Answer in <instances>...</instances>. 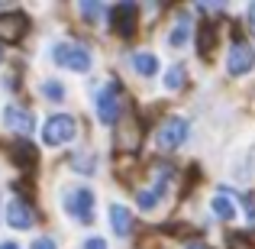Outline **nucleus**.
Here are the masks:
<instances>
[{"label": "nucleus", "mask_w": 255, "mask_h": 249, "mask_svg": "<svg viewBox=\"0 0 255 249\" xmlns=\"http://www.w3.org/2000/svg\"><path fill=\"white\" fill-rule=\"evenodd\" d=\"M187 39H191V16H187V13H181L178 23H174V29H171V36H168V45L181 49V45H184Z\"/></svg>", "instance_id": "nucleus-15"}, {"label": "nucleus", "mask_w": 255, "mask_h": 249, "mask_svg": "<svg viewBox=\"0 0 255 249\" xmlns=\"http://www.w3.org/2000/svg\"><path fill=\"white\" fill-rule=\"evenodd\" d=\"M65 211L75 220H81V224H94V191L84 188V185L71 188V191L65 194Z\"/></svg>", "instance_id": "nucleus-4"}, {"label": "nucleus", "mask_w": 255, "mask_h": 249, "mask_svg": "<svg viewBox=\"0 0 255 249\" xmlns=\"http://www.w3.org/2000/svg\"><path fill=\"white\" fill-rule=\"evenodd\" d=\"M187 120L184 117H168L162 126H158V133H155V143H158V149H165V152H171V149H178L181 143L187 139Z\"/></svg>", "instance_id": "nucleus-6"}, {"label": "nucleus", "mask_w": 255, "mask_h": 249, "mask_svg": "<svg viewBox=\"0 0 255 249\" xmlns=\"http://www.w3.org/2000/svg\"><path fill=\"white\" fill-rule=\"evenodd\" d=\"M246 217L255 224V198H246Z\"/></svg>", "instance_id": "nucleus-24"}, {"label": "nucleus", "mask_w": 255, "mask_h": 249, "mask_svg": "<svg viewBox=\"0 0 255 249\" xmlns=\"http://www.w3.org/2000/svg\"><path fill=\"white\" fill-rule=\"evenodd\" d=\"M110 224H113V233H117V237H129V233H132V214H129V207L113 204L110 207Z\"/></svg>", "instance_id": "nucleus-13"}, {"label": "nucleus", "mask_w": 255, "mask_h": 249, "mask_svg": "<svg viewBox=\"0 0 255 249\" xmlns=\"http://www.w3.org/2000/svg\"><path fill=\"white\" fill-rule=\"evenodd\" d=\"M255 68V49L249 42H243V39H236V42L230 45V55H226V71H230L233 78H243L249 75Z\"/></svg>", "instance_id": "nucleus-5"}, {"label": "nucleus", "mask_w": 255, "mask_h": 249, "mask_svg": "<svg viewBox=\"0 0 255 249\" xmlns=\"http://www.w3.org/2000/svg\"><path fill=\"white\" fill-rule=\"evenodd\" d=\"M168 181H171V172L162 168V175L155 178V185H152L149 191H139V207H142V211H155L158 201H162L165 191H168Z\"/></svg>", "instance_id": "nucleus-10"}, {"label": "nucleus", "mask_w": 255, "mask_h": 249, "mask_svg": "<svg viewBox=\"0 0 255 249\" xmlns=\"http://www.w3.org/2000/svg\"><path fill=\"white\" fill-rule=\"evenodd\" d=\"M246 23H249V29H252V36H255V3L246 6Z\"/></svg>", "instance_id": "nucleus-23"}, {"label": "nucleus", "mask_w": 255, "mask_h": 249, "mask_svg": "<svg viewBox=\"0 0 255 249\" xmlns=\"http://www.w3.org/2000/svg\"><path fill=\"white\" fill-rule=\"evenodd\" d=\"M26 32H29V19L23 13H3L0 16V36H3V42H19Z\"/></svg>", "instance_id": "nucleus-9"}, {"label": "nucleus", "mask_w": 255, "mask_h": 249, "mask_svg": "<svg viewBox=\"0 0 255 249\" xmlns=\"http://www.w3.org/2000/svg\"><path fill=\"white\" fill-rule=\"evenodd\" d=\"M29 249H55V240H49V237H39L36 243H32Z\"/></svg>", "instance_id": "nucleus-21"}, {"label": "nucleus", "mask_w": 255, "mask_h": 249, "mask_svg": "<svg viewBox=\"0 0 255 249\" xmlns=\"http://www.w3.org/2000/svg\"><path fill=\"white\" fill-rule=\"evenodd\" d=\"M0 249H19L16 243H0Z\"/></svg>", "instance_id": "nucleus-26"}, {"label": "nucleus", "mask_w": 255, "mask_h": 249, "mask_svg": "<svg viewBox=\"0 0 255 249\" xmlns=\"http://www.w3.org/2000/svg\"><path fill=\"white\" fill-rule=\"evenodd\" d=\"M6 224H10L13 230H29V227L36 224V214L29 211L26 201H10V204H6Z\"/></svg>", "instance_id": "nucleus-11"}, {"label": "nucleus", "mask_w": 255, "mask_h": 249, "mask_svg": "<svg viewBox=\"0 0 255 249\" xmlns=\"http://www.w3.org/2000/svg\"><path fill=\"white\" fill-rule=\"evenodd\" d=\"M97 117L107 126L120 123V117H123V91H120V81H107L97 91Z\"/></svg>", "instance_id": "nucleus-1"}, {"label": "nucleus", "mask_w": 255, "mask_h": 249, "mask_svg": "<svg viewBox=\"0 0 255 249\" xmlns=\"http://www.w3.org/2000/svg\"><path fill=\"white\" fill-rule=\"evenodd\" d=\"M230 249H255L249 243V237H239V233H230Z\"/></svg>", "instance_id": "nucleus-19"}, {"label": "nucleus", "mask_w": 255, "mask_h": 249, "mask_svg": "<svg viewBox=\"0 0 255 249\" xmlns=\"http://www.w3.org/2000/svg\"><path fill=\"white\" fill-rule=\"evenodd\" d=\"M3 123L10 126L16 136H29V133L36 130V117H32V110H26V107H19V104L3 107Z\"/></svg>", "instance_id": "nucleus-8"}, {"label": "nucleus", "mask_w": 255, "mask_h": 249, "mask_svg": "<svg viewBox=\"0 0 255 249\" xmlns=\"http://www.w3.org/2000/svg\"><path fill=\"white\" fill-rule=\"evenodd\" d=\"M42 94H45V97H55V100H58V97H65V87L58 84V81H45V84H42Z\"/></svg>", "instance_id": "nucleus-18"}, {"label": "nucleus", "mask_w": 255, "mask_h": 249, "mask_svg": "<svg viewBox=\"0 0 255 249\" xmlns=\"http://www.w3.org/2000/svg\"><path fill=\"white\" fill-rule=\"evenodd\" d=\"M184 78H187L184 65H171V68L165 71V87H168V91H178V87L184 84Z\"/></svg>", "instance_id": "nucleus-17"}, {"label": "nucleus", "mask_w": 255, "mask_h": 249, "mask_svg": "<svg viewBox=\"0 0 255 249\" xmlns=\"http://www.w3.org/2000/svg\"><path fill=\"white\" fill-rule=\"evenodd\" d=\"M132 68H136L142 78H152L158 71V58L152 55V52H136V55H132Z\"/></svg>", "instance_id": "nucleus-16"}, {"label": "nucleus", "mask_w": 255, "mask_h": 249, "mask_svg": "<svg viewBox=\"0 0 255 249\" xmlns=\"http://www.w3.org/2000/svg\"><path fill=\"white\" fill-rule=\"evenodd\" d=\"M81 249H107V243L100 237H91V240H84V246Z\"/></svg>", "instance_id": "nucleus-22"}, {"label": "nucleus", "mask_w": 255, "mask_h": 249, "mask_svg": "<svg viewBox=\"0 0 255 249\" xmlns=\"http://www.w3.org/2000/svg\"><path fill=\"white\" fill-rule=\"evenodd\" d=\"M78 136V120L68 117V113H55V117L45 120L42 126V143L45 146H65Z\"/></svg>", "instance_id": "nucleus-2"}, {"label": "nucleus", "mask_w": 255, "mask_h": 249, "mask_svg": "<svg viewBox=\"0 0 255 249\" xmlns=\"http://www.w3.org/2000/svg\"><path fill=\"white\" fill-rule=\"evenodd\" d=\"M81 13H84L87 19H97L100 13H107V10H104V6H97V3H81Z\"/></svg>", "instance_id": "nucleus-20"}, {"label": "nucleus", "mask_w": 255, "mask_h": 249, "mask_svg": "<svg viewBox=\"0 0 255 249\" xmlns=\"http://www.w3.org/2000/svg\"><path fill=\"white\" fill-rule=\"evenodd\" d=\"M210 207H213V217H217V220H223V224H233V220H236V201H233L226 191L213 194Z\"/></svg>", "instance_id": "nucleus-12"}, {"label": "nucleus", "mask_w": 255, "mask_h": 249, "mask_svg": "<svg viewBox=\"0 0 255 249\" xmlns=\"http://www.w3.org/2000/svg\"><path fill=\"white\" fill-rule=\"evenodd\" d=\"M213 45H217V26H213V23H200L197 26V49H200V55L210 58Z\"/></svg>", "instance_id": "nucleus-14"}, {"label": "nucleus", "mask_w": 255, "mask_h": 249, "mask_svg": "<svg viewBox=\"0 0 255 249\" xmlns=\"http://www.w3.org/2000/svg\"><path fill=\"white\" fill-rule=\"evenodd\" d=\"M187 249H210V246H207V243H191Z\"/></svg>", "instance_id": "nucleus-25"}, {"label": "nucleus", "mask_w": 255, "mask_h": 249, "mask_svg": "<svg viewBox=\"0 0 255 249\" xmlns=\"http://www.w3.org/2000/svg\"><path fill=\"white\" fill-rule=\"evenodd\" d=\"M136 16H139L136 3H113L110 10H107V19H110L117 36H132V32H136Z\"/></svg>", "instance_id": "nucleus-7"}, {"label": "nucleus", "mask_w": 255, "mask_h": 249, "mask_svg": "<svg viewBox=\"0 0 255 249\" xmlns=\"http://www.w3.org/2000/svg\"><path fill=\"white\" fill-rule=\"evenodd\" d=\"M52 58H55V65H62V68L91 71V52L78 42H55L52 45Z\"/></svg>", "instance_id": "nucleus-3"}]
</instances>
